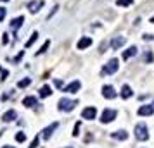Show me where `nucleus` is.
Returning a JSON list of instances; mask_svg holds the SVG:
<instances>
[{"label": "nucleus", "instance_id": "obj_14", "mask_svg": "<svg viewBox=\"0 0 154 148\" xmlns=\"http://www.w3.org/2000/svg\"><path fill=\"white\" fill-rule=\"evenodd\" d=\"M134 97V91H132V88L128 86V84H123V88H121V98H132Z\"/></svg>", "mask_w": 154, "mask_h": 148}, {"label": "nucleus", "instance_id": "obj_7", "mask_svg": "<svg viewBox=\"0 0 154 148\" xmlns=\"http://www.w3.org/2000/svg\"><path fill=\"white\" fill-rule=\"evenodd\" d=\"M95 116H97V109H95V107H87V109H83V112H82V117L87 119V121L95 119Z\"/></svg>", "mask_w": 154, "mask_h": 148}, {"label": "nucleus", "instance_id": "obj_26", "mask_svg": "<svg viewBox=\"0 0 154 148\" xmlns=\"http://www.w3.org/2000/svg\"><path fill=\"white\" fill-rule=\"evenodd\" d=\"M80 126H82V122H76V126H74V131H73V136H78V134H80V133H78V131H80Z\"/></svg>", "mask_w": 154, "mask_h": 148}, {"label": "nucleus", "instance_id": "obj_18", "mask_svg": "<svg viewBox=\"0 0 154 148\" xmlns=\"http://www.w3.org/2000/svg\"><path fill=\"white\" fill-rule=\"evenodd\" d=\"M23 105L28 107V109H30V107H35V105H36V98H35V97H26V98L23 100Z\"/></svg>", "mask_w": 154, "mask_h": 148}, {"label": "nucleus", "instance_id": "obj_24", "mask_svg": "<svg viewBox=\"0 0 154 148\" xmlns=\"http://www.w3.org/2000/svg\"><path fill=\"white\" fill-rule=\"evenodd\" d=\"M24 139H26V134H24V133H18V134H16V141H19V143H23Z\"/></svg>", "mask_w": 154, "mask_h": 148}, {"label": "nucleus", "instance_id": "obj_13", "mask_svg": "<svg viewBox=\"0 0 154 148\" xmlns=\"http://www.w3.org/2000/svg\"><path fill=\"white\" fill-rule=\"evenodd\" d=\"M16 117H18V112L10 109V110H7V112L2 116V121H4V122H10V121H14Z\"/></svg>", "mask_w": 154, "mask_h": 148}, {"label": "nucleus", "instance_id": "obj_33", "mask_svg": "<svg viewBox=\"0 0 154 148\" xmlns=\"http://www.w3.org/2000/svg\"><path fill=\"white\" fill-rule=\"evenodd\" d=\"M7 36H9V35H4V40H2V43H4V45H5V43L9 41V38H7Z\"/></svg>", "mask_w": 154, "mask_h": 148}, {"label": "nucleus", "instance_id": "obj_30", "mask_svg": "<svg viewBox=\"0 0 154 148\" xmlns=\"http://www.w3.org/2000/svg\"><path fill=\"white\" fill-rule=\"evenodd\" d=\"M38 147V138H35L33 141H31V145H30V148H36Z\"/></svg>", "mask_w": 154, "mask_h": 148}, {"label": "nucleus", "instance_id": "obj_4", "mask_svg": "<svg viewBox=\"0 0 154 148\" xmlns=\"http://www.w3.org/2000/svg\"><path fill=\"white\" fill-rule=\"evenodd\" d=\"M118 67H120V66H118V59H111L106 64V67H104L102 72L104 74H114V72L118 71Z\"/></svg>", "mask_w": 154, "mask_h": 148}, {"label": "nucleus", "instance_id": "obj_28", "mask_svg": "<svg viewBox=\"0 0 154 148\" xmlns=\"http://www.w3.org/2000/svg\"><path fill=\"white\" fill-rule=\"evenodd\" d=\"M5 14H7V10L4 9V7H0V21L5 19Z\"/></svg>", "mask_w": 154, "mask_h": 148}, {"label": "nucleus", "instance_id": "obj_12", "mask_svg": "<svg viewBox=\"0 0 154 148\" xmlns=\"http://www.w3.org/2000/svg\"><path fill=\"white\" fill-rule=\"evenodd\" d=\"M90 45H92V38H88V36H83V38L78 41V45H76V47H78V50H85V48H88Z\"/></svg>", "mask_w": 154, "mask_h": 148}, {"label": "nucleus", "instance_id": "obj_31", "mask_svg": "<svg viewBox=\"0 0 154 148\" xmlns=\"http://www.w3.org/2000/svg\"><path fill=\"white\" fill-rule=\"evenodd\" d=\"M23 55H24V52H19V55H18V57H16V59H14V62H16V64H18V62H19V60L23 59Z\"/></svg>", "mask_w": 154, "mask_h": 148}, {"label": "nucleus", "instance_id": "obj_2", "mask_svg": "<svg viewBox=\"0 0 154 148\" xmlns=\"http://www.w3.org/2000/svg\"><path fill=\"white\" fill-rule=\"evenodd\" d=\"M76 105H78V102H76V100L61 98V100H59V103H57V109L62 110V112H69V110H73Z\"/></svg>", "mask_w": 154, "mask_h": 148}, {"label": "nucleus", "instance_id": "obj_15", "mask_svg": "<svg viewBox=\"0 0 154 148\" xmlns=\"http://www.w3.org/2000/svg\"><path fill=\"white\" fill-rule=\"evenodd\" d=\"M114 139H120V141H123V139H128V133L123 131V129H120V131H114L113 134H111Z\"/></svg>", "mask_w": 154, "mask_h": 148}, {"label": "nucleus", "instance_id": "obj_32", "mask_svg": "<svg viewBox=\"0 0 154 148\" xmlns=\"http://www.w3.org/2000/svg\"><path fill=\"white\" fill-rule=\"evenodd\" d=\"M153 38H154L153 35H144V40H147V41H149V40H153Z\"/></svg>", "mask_w": 154, "mask_h": 148}, {"label": "nucleus", "instance_id": "obj_3", "mask_svg": "<svg viewBox=\"0 0 154 148\" xmlns=\"http://www.w3.org/2000/svg\"><path fill=\"white\" fill-rule=\"evenodd\" d=\"M114 119H116V110L106 109L102 112V116H101V122H102V124H109V122H113Z\"/></svg>", "mask_w": 154, "mask_h": 148}, {"label": "nucleus", "instance_id": "obj_10", "mask_svg": "<svg viewBox=\"0 0 154 148\" xmlns=\"http://www.w3.org/2000/svg\"><path fill=\"white\" fill-rule=\"evenodd\" d=\"M80 86H82V83H80V81H73L71 84H68V86L64 88V93H78Z\"/></svg>", "mask_w": 154, "mask_h": 148}, {"label": "nucleus", "instance_id": "obj_22", "mask_svg": "<svg viewBox=\"0 0 154 148\" xmlns=\"http://www.w3.org/2000/svg\"><path fill=\"white\" fill-rule=\"evenodd\" d=\"M31 83V79L30 78H24V79H21L19 83H18V88H26L28 84Z\"/></svg>", "mask_w": 154, "mask_h": 148}, {"label": "nucleus", "instance_id": "obj_25", "mask_svg": "<svg viewBox=\"0 0 154 148\" xmlns=\"http://www.w3.org/2000/svg\"><path fill=\"white\" fill-rule=\"evenodd\" d=\"M153 59H154L153 52H147V53H145V57H144V60H145V62H153Z\"/></svg>", "mask_w": 154, "mask_h": 148}, {"label": "nucleus", "instance_id": "obj_1", "mask_svg": "<svg viewBox=\"0 0 154 148\" xmlns=\"http://www.w3.org/2000/svg\"><path fill=\"white\" fill-rule=\"evenodd\" d=\"M135 136L139 141H147L149 139V133H147V126H145L144 122H139L137 126H135Z\"/></svg>", "mask_w": 154, "mask_h": 148}, {"label": "nucleus", "instance_id": "obj_29", "mask_svg": "<svg viewBox=\"0 0 154 148\" xmlns=\"http://www.w3.org/2000/svg\"><path fill=\"white\" fill-rule=\"evenodd\" d=\"M54 86L55 88H62V81L61 79H54Z\"/></svg>", "mask_w": 154, "mask_h": 148}, {"label": "nucleus", "instance_id": "obj_23", "mask_svg": "<svg viewBox=\"0 0 154 148\" xmlns=\"http://www.w3.org/2000/svg\"><path fill=\"white\" fill-rule=\"evenodd\" d=\"M49 45H50V41H45V43H43V45H42V48L38 50V52H36V55H42V53H43V52H45V50L49 48Z\"/></svg>", "mask_w": 154, "mask_h": 148}, {"label": "nucleus", "instance_id": "obj_35", "mask_svg": "<svg viewBox=\"0 0 154 148\" xmlns=\"http://www.w3.org/2000/svg\"><path fill=\"white\" fill-rule=\"evenodd\" d=\"M151 22H153V24H154V16H153V17H151Z\"/></svg>", "mask_w": 154, "mask_h": 148}, {"label": "nucleus", "instance_id": "obj_16", "mask_svg": "<svg viewBox=\"0 0 154 148\" xmlns=\"http://www.w3.org/2000/svg\"><path fill=\"white\" fill-rule=\"evenodd\" d=\"M23 21H24V17H23V16H19V17H14V19L10 21V28H12V30H19L21 24H23Z\"/></svg>", "mask_w": 154, "mask_h": 148}, {"label": "nucleus", "instance_id": "obj_37", "mask_svg": "<svg viewBox=\"0 0 154 148\" xmlns=\"http://www.w3.org/2000/svg\"><path fill=\"white\" fill-rule=\"evenodd\" d=\"M68 148H71V147H68Z\"/></svg>", "mask_w": 154, "mask_h": 148}, {"label": "nucleus", "instance_id": "obj_5", "mask_svg": "<svg viewBox=\"0 0 154 148\" xmlns=\"http://www.w3.org/2000/svg\"><path fill=\"white\" fill-rule=\"evenodd\" d=\"M102 97H104V98H107V100H111V98H116V97H118V93H116L114 86L106 84V86H102Z\"/></svg>", "mask_w": 154, "mask_h": 148}, {"label": "nucleus", "instance_id": "obj_21", "mask_svg": "<svg viewBox=\"0 0 154 148\" xmlns=\"http://www.w3.org/2000/svg\"><path fill=\"white\" fill-rule=\"evenodd\" d=\"M36 38H38V33H36V31H35V33H33V35H31V38L28 40V41H26V47H28V48H30L31 45H33V43H35V41H36Z\"/></svg>", "mask_w": 154, "mask_h": 148}, {"label": "nucleus", "instance_id": "obj_34", "mask_svg": "<svg viewBox=\"0 0 154 148\" xmlns=\"http://www.w3.org/2000/svg\"><path fill=\"white\" fill-rule=\"evenodd\" d=\"M2 148H16V147H9V145H5V147H2Z\"/></svg>", "mask_w": 154, "mask_h": 148}, {"label": "nucleus", "instance_id": "obj_19", "mask_svg": "<svg viewBox=\"0 0 154 148\" xmlns=\"http://www.w3.org/2000/svg\"><path fill=\"white\" fill-rule=\"evenodd\" d=\"M50 95H52L50 86H42L40 88V97L42 98H47V97H50Z\"/></svg>", "mask_w": 154, "mask_h": 148}, {"label": "nucleus", "instance_id": "obj_17", "mask_svg": "<svg viewBox=\"0 0 154 148\" xmlns=\"http://www.w3.org/2000/svg\"><path fill=\"white\" fill-rule=\"evenodd\" d=\"M134 55H137V47H130V48H126L123 52V59L128 60L130 57H134Z\"/></svg>", "mask_w": 154, "mask_h": 148}, {"label": "nucleus", "instance_id": "obj_8", "mask_svg": "<svg viewBox=\"0 0 154 148\" xmlns=\"http://www.w3.org/2000/svg\"><path fill=\"white\" fill-rule=\"evenodd\" d=\"M139 116H153L154 114V105H140L137 110Z\"/></svg>", "mask_w": 154, "mask_h": 148}, {"label": "nucleus", "instance_id": "obj_27", "mask_svg": "<svg viewBox=\"0 0 154 148\" xmlns=\"http://www.w3.org/2000/svg\"><path fill=\"white\" fill-rule=\"evenodd\" d=\"M7 76H9V72H7L5 69L0 71V79H2V81H4V79H7Z\"/></svg>", "mask_w": 154, "mask_h": 148}, {"label": "nucleus", "instance_id": "obj_36", "mask_svg": "<svg viewBox=\"0 0 154 148\" xmlns=\"http://www.w3.org/2000/svg\"><path fill=\"white\" fill-rule=\"evenodd\" d=\"M0 2H9V0H0Z\"/></svg>", "mask_w": 154, "mask_h": 148}, {"label": "nucleus", "instance_id": "obj_6", "mask_svg": "<svg viewBox=\"0 0 154 148\" xmlns=\"http://www.w3.org/2000/svg\"><path fill=\"white\" fill-rule=\"evenodd\" d=\"M43 5H45V2H43V0H33V2L28 4V10L33 12V14H36V12L43 7Z\"/></svg>", "mask_w": 154, "mask_h": 148}, {"label": "nucleus", "instance_id": "obj_9", "mask_svg": "<svg viewBox=\"0 0 154 148\" xmlns=\"http://www.w3.org/2000/svg\"><path fill=\"white\" fill-rule=\"evenodd\" d=\"M57 128H59V124H57V122H52L49 128H45V129H43V133H42V134H43V139H49V138H50V136H52V133H54V131H55Z\"/></svg>", "mask_w": 154, "mask_h": 148}, {"label": "nucleus", "instance_id": "obj_20", "mask_svg": "<svg viewBox=\"0 0 154 148\" xmlns=\"http://www.w3.org/2000/svg\"><path fill=\"white\" fill-rule=\"evenodd\" d=\"M132 4H134V0H116V5H120V7H128Z\"/></svg>", "mask_w": 154, "mask_h": 148}, {"label": "nucleus", "instance_id": "obj_11", "mask_svg": "<svg viewBox=\"0 0 154 148\" xmlns=\"http://www.w3.org/2000/svg\"><path fill=\"white\" fill-rule=\"evenodd\" d=\"M125 41H126V40H125V36H116V38L111 40V48H113V50H118L120 47H123V45H125Z\"/></svg>", "mask_w": 154, "mask_h": 148}]
</instances>
